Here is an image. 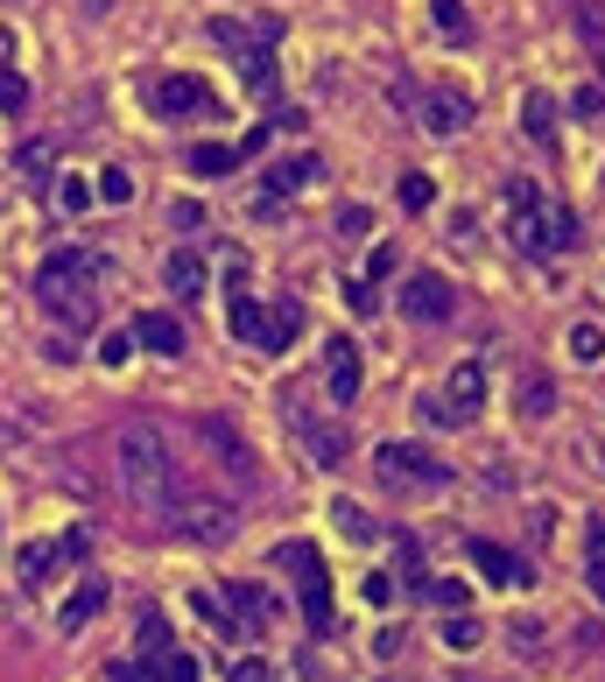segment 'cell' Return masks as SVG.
Returning a JSON list of instances; mask_svg holds the SVG:
<instances>
[{
	"mask_svg": "<svg viewBox=\"0 0 605 682\" xmlns=\"http://www.w3.org/2000/svg\"><path fill=\"white\" fill-rule=\"evenodd\" d=\"M225 682H275V675H268V661L247 654V661H233V675H225Z\"/></svg>",
	"mask_w": 605,
	"mask_h": 682,
	"instance_id": "obj_38",
	"label": "cell"
},
{
	"mask_svg": "<svg viewBox=\"0 0 605 682\" xmlns=\"http://www.w3.org/2000/svg\"><path fill=\"white\" fill-rule=\"evenodd\" d=\"M528 415H535V423H542V415H550L556 408V394H550V381H528V402H521Z\"/></svg>",
	"mask_w": 605,
	"mask_h": 682,
	"instance_id": "obj_37",
	"label": "cell"
},
{
	"mask_svg": "<svg viewBox=\"0 0 605 682\" xmlns=\"http://www.w3.org/2000/svg\"><path fill=\"white\" fill-rule=\"evenodd\" d=\"M402 204H408V212H423V204H429V177H402Z\"/></svg>",
	"mask_w": 605,
	"mask_h": 682,
	"instance_id": "obj_39",
	"label": "cell"
},
{
	"mask_svg": "<svg viewBox=\"0 0 605 682\" xmlns=\"http://www.w3.org/2000/svg\"><path fill=\"white\" fill-rule=\"evenodd\" d=\"M571 29H577L584 56H592L598 78H605V0H577V8H571Z\"/></svg>",
	"mask_w": 605,
	"mask_h": 682,
	"instance_id": "obj_15",
	"label": "cell"
},
{
	"mask_svg": "<svg viewBox=\"0 0 605 682\" xmlns=\"http://www.w3.org/2000/svg\"><path fill=\"white\" fill-rule=\"evenodd\" d=\"M317 177H325V162H317V156H296V162H275V169H268V191L296 198V191H310Z\"/></svg>",
	"mask_w": 605,
	"mask_h": 682,
	"instance_id": "obj_20",
	"label": "cell"
},
{
	"mask_svg": "<svg viewBox=\"0 0 605 682\" xmlns=\"http://www.w3.org/2000/svg\"><path fill=\"white\" fill-rule=\"evenodd\" d=\"M99 605H106V577H99V571H85V577H78V592L56 605V627H64V633H85Z\"/></svg>",
	"mask_w": 605,
	"mask_h": 682,
	"instance_id": "obj_13",
	"label": "cell"
},
{
	"mask_svg": "<svg viewBox=\"0 0 605 682\" xmlns=\"http://www.w3.org/2000/svg\"><path fill=\"white\" fill-rule=\"evenodd\" d=\"M106 682H148V669H135V661H113Z\"/></svg>",
	"mask_w": 605,
	"mask_h": 682,
	"instance_id": "obj_43",
	"label": "cell"
},
{
	"mask_svg": "<svg viewBox=\"0 0 605 682\" xmlns=\"http://www.w3.org/2000/svg\"><path fill=\"white\" fill-rule=\"evenodd\" d=\"M169 648V627H162V612H148L141 619V654H162Z\"/></svg>",
	"mask_w": 605,
	"mask_h": 682,
	"instance_id": "obj_34",
	"label": "cell"
},
{
	"mask_svg": "<svg viewBox=\"0 0 605 682\" xmlns=\"http://www.w3.org/2000/svg\"><path fill=\"white\" fill-rule=\"evenodd\" d=\"M275 571H289V577H296L310 627H317V633H331V577H325V556H317L310 542H282V548H275Z\"/></svg>",
	"mask_w": 605,
	"mask_h": 682,
	"instance_id": "obj_5",
	"label": "cell"
},
{
	"mask_svg": "<svg viewBox=\"0 0 605 682\" xmlns=\"http://www.w3.org/2000/svg\"><path fill=\"white\" fill-rule=\"evenodd\" d=\"M225 605H233V619L247 612V627H261V633H268V619L282 612V605L261 592V584H225Z\"/></svg>",
	"mask_w": 605,
	"mask_h": 682,
	"instance_id": "obj_18",
	"label": "cell"
},
{
	"mask_svg": "<svg viewBox=\"0 0 605 682\" xmlns=\"http://www.w3.org/2000/svg\"><path fill=\"white\" fill-rule=\"evenodd\" d=\"M225 331L240 338V345H254V352H282V331H275V310H261L254 296H233L225 302Z\"/></svg>",
	"mask_w": 605,
	"mask_h": 682,
	"instance_id": "obj_8",
	"label": "cell"
},
{
	"mask_svg": "<svg viewBox=\"0 0 605 682\" xmlns=\"http://www.w3.org/2000/svg\"><path fill=\"white\" fill-rule=\"evenodd\" d=\"M514 212V246L521 254H535V260H550V254H563V246H577V212L571 204H550V198H521V204H507Z\"/></svg>",
	"mask_w": 605,
	"mask_h": 682,
	"instance_id": "obj_3",
	"label": "cell"
},
{
	"mask_svg": "<svg viewBox=\"0 0 605 682\" xmlns=\"http://www.w3.org/2000/svg\"><path fill=\"white\" fill-rule=\"evenodd\" d=\"M471 563H479L493 584H528V571H521V556H507L500 542H471Z\"/></svg>",
	"mask_w": 605,
	"mask_h": 682,
	"instance_id": "obj_21",
	"label": "cell"
},
{
	"mask_svg": "<svg viewBox=\"0 0 605 682\" xmlns=\"http://www.w3.org/2000/svg\"><path fill=\"white\" fill-rule=\"evenodd\" d=\"M528 135H535V141L556 135V99H550V92H528Z\"/></svg>",
	"mask_w": 605,
	"mask_h": 682,
	"instance_id": "obj_27",
	"label": "cell"
},
{
	"mask_svg": "<svg viewBox=\"0 0 605 682\" xmlns=\"http://www.w3.org/2000/svg\"><path fill=\"white\" fill-rule=\"evenodd\" d=\"M429 598L450 605V612H465V584H429Z\"/></svg>",
	"mask_w": 605,
	"mask_h": 682,
	"instance_id": "obj_42",
	"label": "cell"
},
{
	"mask_svg": "<svg viewBox=\"0 0 605 682\" xmlns=\"http://www.w3.org/2000/svg\"><path fill=\"white\" fill-rule=\"evenodd\" d=\"M325 387H331V402H352V394H359V352H352V338H331V352H325Z\"/></svg>",
	"mask_w": 605,
	"mask_h": 682,
	"instance_id": "obj_14",
	"label": "cell"
},
{
	"mask_svg": "<svg viewBox=\"0 0 605 682\" xmlns=\"http://www.w3.org/2000/svg\"><path fill=\"white\" fill-rule=\"evenodd\" d=\"M212 43H225V50H240V56H254V50H261V43H254V35L240 29V22H212Z\"/></svg>",
	"mask_w": 605,
	"mask_h": 682,
	"instance_id": "obj_30",
	"label": "cell"
},
{
	"mask_svg": "<svg viewBox=\"0 0 605 682\" xmlns=\"http://www.w3.org/2000/svg\"><path fill=\"white\" fill-rule=\"evenodd\" d=\"M429 8H437V29H444V35H471V22H465L458 0H429Z\"/></svg>",
	"mask_w": 605,
	"mask_h": 682,
	"instance_id": "obj_32",
	"label": "cell"
},
{
	"mask_svg": "<svg viewBox=\"0 0 605 682\" xmlns=\"http://www.w3.org/2000/svg\"><path fill=\"white\" fill-rule=\"evenodd\" d=\"M275 331H282V345L302 331V302H275Z\"/></svg>",
	"mask_w": 605,
	"mask_h": 682,
	"instance_id": "obj_36",
	"label": "cell"
},
{
	"mask_svg": "<svg viewBox=\"0 0 605 682\" xmlns=\"http://www.w3.org/2000/svg\"><path fill=\"white\" fill-rule=\"evenodd\" d=\"M331 521H338V535H346V542H373V535H381L373 514H367V507H352V500H331Z\"/></svg>",
	"mask_w": 605,
	"mask_h": 682,
	"instance_id": "obj_23",
	"label": "cell"
},
{
	"mask_svg": "<svg viewBox=\"0 0 605 682\" xmlns=\"http://www.w3.org/2000/svg\"><path fill=\"white\" fill-rule=\"evenodd\" d=\"M584 577H592V592H598V598H605V571H584Z\"/></svg>",
	"mask_w": 605,
	"mask_h": 682,
	"instance_id": "obj_44",
	"label": "cell"
},
{
	"mask_svg": "<svg viewBox=\"0 0 605 682\" xmlns=\"http://www.w3.org/2000/svg\"><path fill=\"white\" fill-rule=\"evenodd\" d=\"M571 359H577V366H598V359H605V331L598 324H571Z\"/></svg>",
	"mask_w": 605,
	"mask_h": 682,
	"instance_id": "obj_26",
	"label": "cell"
},
{
	"mask_svg": "<svg viewBox=\"0 0 605 682\" xmlns=\"http://www.w3.org/2000/svg\"><path fill=\"white\" fill-rule=\"evenodd\" d=\"M135 345H141V352H162V359H183L191 338H183V324H177L169 310H141V317H135Z\"/></svg>",
	"mask_w": 605,
	"mask_h": 682,
	"instance_id": "obj_12",
	"label": "cell"
},
{
	"mask_svg": "<svg viewBox=\"0 0 605 682\" xmlns=\"http://www.w3.org/2000/svg\"><path fill=\"white\" fill-rule=\"evenodd\" d=\"M0 106H8V113H22V106H29V85H22V71H0Z\"/></svg>",
	"mask_w": 605,
	"mask_h": 682,
	"instance_id": "obj_33",
	"label": "cell"
},
{
	"mask_svg": "<svg viewBox=\"0 0 605 682\" xmlns=\"http://www.w3.org/2000/svg\"><path fill=\"white\" fill-rule=\"evenodd\" d=\"M402 317H415V324H444L450 317V281L444 275H408L402 281Z\"/></svg>",
	"mask_w": 605,
	"mask_h": 682,
	"instance_id": "obj_10",
	"label": "cell"
},
{
	"mask_svg": "<svg viewBox=\"0 0 605 682\" xmlns=\"http://www.w3.org/2000/svg\"><path fill=\"white\" fill-rule=\"evenodd\" d=\"M148 106H156L162 120H177V113H219L212 85L191 78V71H169V78H156V85H148Z\"/></svg>",
	"mask_w": 605,
	"mask_h": 682,
	"instance_id": "obj_7",
	"label": "cell"
},
{
	"mask_svg": "<svg viewBox=\"0 0 605 682\" xmlns=\"http://www.w3.org/2000/svg\"><path fill=\"white\" fill-rule=\"evenodd\" d=\"M99 281H113V260L64 246V254H50L43 275H35V302H43L50 317H64L71 331H85L92 310H99Z\"/></svg>",
	"mask_w": 605,
	"mask_h": 682,
	"instance_id": "obj_2",
	"label": "cell"
},
{
	"mask_svg": "<svg viewBox=\"0 0 605 682\" xmlns=\"http://www.w3.org/2000/svg\"><path fill=\"white\" fill-rule=\"evenodd\" d=\"M113 465H120V486L135 492L148 514H177L183 471H177V444H169L162 423H127L113 437Z\"/></svg>",
	"mask_w": 605,
	"mask_h": 682,
	"instance_id": "obj_1",
	"label": "cell"
},
{
	"mask_svg": "<svg viewBox=\"0 0 605 682\" xmlns=\"http://www.w3.org/2000/svg\"><path fill=\"white\" fill-rule=\"evenodd\" d=\"M479 633H486V627H479V619H471V612H450V619H444V648H450V654L479 648Z\"/></svg>",
	"mask_w": 605,
	"mask_h": 682,
	"instance_id": "obj_25",
	"label": "cell"
},
{
	"mask_svg": "<svg viewBox=\"0 0 605 682\" xmlns=\"http://www.w3.org/2000/svg\"><path fill=\"white\" fill-rule=\"evenodd\" d=\"M479 394H486V373L479 366H458V373H450V423H471V415H479Z\"/></svg>",
	"mask_w": 605,
	"mask_h": 682,
	"instance_id": "obj_19",
	"label": "cell"
},
{
	"mask_svg": "<svg viewBox=\"0 0 605 682\" xmlns=\"http://www.w3.org/2000/svg\"><path fill=\"white\" fill-rule=\"evenodd\" d=\"M99 359H106V366H127V359H135V331H106Z\"/></svg>",
	"mask_w": 605,
	"mask_h": 682,
	"instance_id": "obj_31",
	"label": "cell"
},
{
	"mask_svg": "<svg viewBox=\"0 0 605 682\" xmlns=\"http://www.w3.org/2000/svg\"><path fill=\"white\" fill-rule=\"evenodd\" d=\"M373 471H381L388 492H444L450 486V465L429 458L423 444H381L373 450Z\"/></svg>",
	"mask_w": 605,
	"mask_h": 682,
	"instance_id": "obj_4",
	"label": "cell"
},
{
	"mask_svg": "<svg viewBox=\"0 0 605 682\" xmlns=\"http://www.w3.org/2000/svg\"><path fill=\"white\" fill-rule=\"evenodd\" d=\"M169 521H177L191 542H233V535H240V507L212 500V492H191V500H177V514H169Z\"/></svg>",
	"mask_w": 605,
	"mask_h": 682,
	"instance_id": "obj_6",
	"label": "cell"
},
{
	"mask_svg": "<svg viewBox=\"0 0 605 682\" xmlns=\"http://www.w3.org/2000/svg\"><path fill=\"white\" fill-rule=\"evenodd\" d=\"M64 556H78V542H29L22 548V584H50Z\"/></svg>",
	"mask_w": 605,
	"mask_h": 682,
	"instance_id": "obj_17",
	"label": "cell"
},
{
	"mask_svg": "<svg viewBox=\"0 0 605 682\" xmlns=\"http://www.w3.org/2000/svg\"><path fill=\"white\" fill-rule=\"evenodd\" d=\"M408 99H415V113H423L429 135H465V127H471V99H465V92H450V85H437V92H408Z\"/></svg>",
	"mask_w": 605,
	"mask_h": 682,
	"instance_id": "obj_9",
	"label": "cell"
},
{
	"mask_svg": "<svg viewBox=\"0 0 605 682\" xmlns=\"http://www.w3.org/2000/svg\"><path fill=\"white\" fill-rule=\"evenodd\" d=\"M148 682H198V654H183V648L148 654Z\"/></svg>",
	"mask_w": 605,
	"mask_h": 682,
	"instance_id": "obj_22",
	"label": "cell"
},
{
	"mask_svg": "<svg viewBox=\"0 0 605 682\" xmlns=\"http://www.w3.org/2000/svg\"><path fill=\"white\" fill-rule=\"evenodd\" d=\"M584 556H592V571H605V521H592V535H584Z\"/></svg>",
	"mask_w": 605,
	"mask_h": 682,
	"instance_id": "obj_40",
	"label": "cell"
},
{
	"mask_svg": "<svg viewBox=\"0 0 605 682\" xmlns=\"http://www.w3.org/2000/svg\"><path fill=\"white\" fill-rule=\"evenodd\" d=\"M240 71H247V85H254V92H268V85H275V56H268V50L240 56Z\"/></svg>",
	"mask_w": 605,
	"mask_h": 682,
	"instance_id": "obj_28",
	"label": "cell"
},
{
	"mask_svg": "<svg viewBox=\"0 0 605 682\" xmlns=\"http://www.w3.org/2000/svg\"><path fill=\"white\" fill-rule=\"evenodd\" d=\"M162 281L177 289V302H191V296H204V260L191 254V246H177V254L162 260Z\"/></svg>",
	"mask_w": 605,
	"mask_h": 682,
	"instance_id": "obj_16",
	"label": "cell"
},
{
	"mask_svg": "<svg viewBox=\"0 0 605 682\" xmlns=\"http://www.w3.org/2000/svg\"><path fill=\"white\" fill-rule=\"evenodd\" d=\"M296 429H302V450H310V465L338 471V465L352 458V429H346V423H310V415H296Z\"/></svg>",
	"mask_w": 605,
	"mask_h": 682,
	"instance_id": "obj_11",
	"label": "cell"
},
{
	"mask_svg": "<svg viewBox=\"0 0 605 682\" xmlns=\"http://www.w3.org/2000/svg\"><path fill=\"white\" fill-rule=\"evenodd\" d=\"M56 204H64V212H85V204H92V191H85L78 177H64V183H56Z\"/></svg>",
	"mask_w": 605,
	"mask_h": 682,
	"instance_id": "obj_35",
	"label": "cell"
},
{
	"mask_svg": "<svg viewBox=\"0 0 605 682\" xmlns=\"http://www.w3.org/2000/svg\"><path fill=\"white\" fill-rule=\"evenodd\" d=\"M338 233H346V239H359V233H367V204H352V212H338Z\"/></svg>",
	"mask_w": 605,
	"mask_h": 682,
	"instance_id": "obj_41",
	"label": "cell"
},
{
	"mask_svg": "<svg viewBox=\"0 0 605 682\" xmlns=\"http://www.w3.org/2000/svg\"><path fill=\"white\" fill-rule=\"evenodd\" d=\"M191 169H198V177H225V169H240V148H225V141H198V148H191Z\"/></svg>",
	"mask_w": 605,
	"mask_h": 682,
	"instance_id": "obj_24",
	"label": "cell"
},
{
	"mask_svg": "<svg viewBox=\"0 0 605 682\" xmlns=\"http://www.w3.org/2000/svg\"><path fill=\"white\" fill-rule=\"evenodd\" d=\"M99 198L106 204H127V198H135V177H127V169H99Z\"/></svg>",
	"mask_w": 605,
	"mask_h": 682,
	"instance_id": "obj_29",
	"label": "cell"
}]
</instances>
